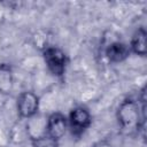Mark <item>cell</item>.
<instances>
[{
    "mask_svg": "<svg viewBox=\"0 0 147 147\" xmlns=\"http://www.w3.org/2000/svg\"><path fill=\"white\" fill-rule=\"evenodd\" d=\"M68 118L61 113H53L46 121V136L57 141L67 132Z\"/></svg>",
    "mask_w": 147,
    "mask_h": 147,
    "instance_id": "5b68a950",
    "label": "cell"
},
{
    "mask_svg": "<svg viewBox=\"0 0 147 147\" xmlns=\"http://www.w3.org/2000/svg\"><path fill=\"white\" fill-rule=\"evenodd\" d=\"M91 123H92L91 114L85 107L82 106L75 107L69 114L68 126H70L71 132L76 136H79L85 130H87Z\"/></svg>",
    "mask_w": 147,
    "mask_h": 147,
    "instance_id": "277c9868",
    "label": "cell"
},
{
    "mask_svg": "<svg viewBox=\"0 0 147 147\" xmlns=\"http://www.w3.org/2000/svg\"><path fill=\"white\" fill-rule=\"evenodd\" d=\"M16 107L20 117L30 119L39 110V96L32 91H24L17 96Z\"/></svg>",
    "mask_w": 147,
    "mask_h": 147,
    "instance_id": "3957f363",
    "label": "cell"
},
{
    "mask_svg": "<svg viewBox=\"0 0 147 147\" xmlns=\"http://www.w3.org/2000/svg\"><path fill=\"white\" fill-rule=\"evenodd\" d=\"M42 57L46 63V67L53 76L59 78L63 77L68 64V57L64 51L56 46H48L44 49Z\"/></svg>",
    "mask_w": 147,
    "mask_h": 147,
    "instance_id": "7a4b0ae2",
    "label": "cell"
},
{
    "mask_svg": "<svg viewBox=\"0 0 147 147\" xmlns=\"http://www.w3.org/2000/svg\"><path fill=\"white\" fill-rule=\"evenodd\" d=\"M116 118L122 132L131 136L144 130L146 116L141 113L139 101L137 102L133 99H125L117 108Z\"/></svg>",
    "mask_w": 147,
    "mask_h": 147,
    "instance_id": "6da1fadb",
    "label": "cell"
},
{
    "mask_svg": "<svg viewBox=\"0 0 147 147\" xmlns=\"http://www.w3.org/2000/svg\"><path fill=\"white\" fill-rule=\"evenodd\" d=\"M130 53H131L130 47L122 41H113L105 49L106 57L113 63L123 62L129 57Z\"/></svg>",
    "mask_w": 147,
    "mask_h": 147,
    "instance_id": "8992f818",
    "label": "cell"
},
{
    "mask_svg": "<svg viewBox=\"0 0 147 147\" xmlns=\"http://www.w3.org/2000/svg\"><path fill=\"white\" fill-rule=\"evenodd\" d=\"M146 38L147 32L144 28H139L132 36L131 42H130V49L137 55L145 56L147 53V46H146Z\"/></svg>",
    "mask_w": 147,
    "mask_h": 147,
    "instance_id": "ba28073f",
    "label": "cell"
},
{
    "mask_svg": "<svg viewBox=\"0 0 147 147\" xmlns=\"http://www.w3.org/2000/svg\"><path fill=\"white\" fill-rule=\"evenodd\" d=\"M14 87V72L8 63L0 64V93L9 94Z\"/></svg>",
    "mask_w": 147,
    "mask_h": 147,
    "instance_id": "52a82bcc",
    "label": "cell"
},
{
    "mask_svg": "<svg viewBox=\"0 0 147 147\" xmlns=\"http://www.w3.org/2000/svg\"><path fill=\"white\" fill-rule=\"evenodd\" d=\"M93 147H114V146L109 141H107V140H100V141L95 142L93 145Z\"/></svg>",
    "mask_w": 147,
    "mask_h": 147,
    "instance_id": "9c48e42d",
    "label": "cell"
}]
</instances>
